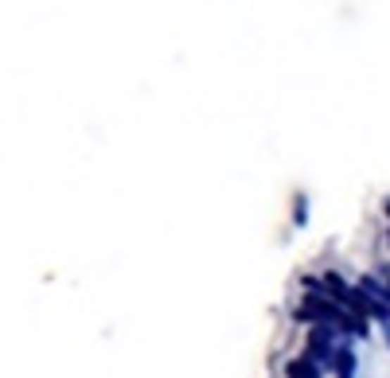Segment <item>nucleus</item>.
Wrapping results in <instances>:
<instances>
[{
  "label": "nucleus",
  "instance_id": "obj_3",
  "mask_svg": "<svg viewBox=\"0 0 390 378\" xmlns=\"http://www.w3.org/2000/svg\"><path fill=\"white\" fill-rule=\"evenodd\" d=\"M293 227H297V230L308 227V191L293 195Z\"/></svg>",
  "mask_w": 390,
  "mask_h": 378
},
{
  "label": "nucleus",
  "instance_id": "obj_5",
  "mask_svg": "<svg viewBox=\"0 0 390 378\" xmlns=\"http://www.w3.org/2000/svg\"><path fill=\"white\" fill-rule=\"evenodd\" d=\"M382 281H386V285H390V265H382Z\"/></svg>",
  "mask_w": 390,
  "mask_h": 378
},
{
  "label": "nucleus",
  "instance_id": "obj_4",
  "mask_svg": "<svg viewBox=\"0 0 390 378\" xmlns=\"http://www.w3.org/2000/svg\"><path fill=\"white\" fill-rule=\"evenodd\" d=\"M301 289H305V293H328V289H324V277H313V273L301 277Z\"/></svg>",
  "mask_w": 390,
  "mask_h": 378
},
{
  "label": "nucleus",
  "instance_id": "obj_6",
  "mask_svg": "<svg viewBox=\"0 0 390 378\" xmlns=\"http://www.w3.org/2000/svg\"><path fill=\"white\" fill-rule=\"evenodd\" d=\"M382 210H386V219H390V195H386V199H382Z\"/></svg>",
  "mask_w": 390,
  "mask_h": 378
},
{
  "label": "nucleus",
  "instance_id": "obj_7",
  "mask_svg": "<svg viewBox=\"0 0 390 378\" xmlns=\"http://www.w3.org/2000/svg\"><path fill=\"white\" fill-rule=\"evenodd\" d=\"M386 347H390V332H386Z\"/></svg>",
  "mask_w": 390,
  "mask_h": 378
},
{
  "label": "nucleus",
  "instance_id": "obj_1",
  "mask_svg": "<svg viewBox=\"0 0 390 378\" xmlns=\"http://www.w3.org/2000/svg\"><path fill=\"white\" fill-rule=\"evenodd\" d=\"M324 277V289H328V296L336 304H344V308H351V293H356V285H351L344 273H336V269H328V273H320Z\"/></svg>",
  "mask_w": 390,
  "mask_h": 378
},
{
  "label": "nucleus",
  "instance_id": "obj_2",
  "mask_svg": "<svg viewBox=\"0 0 390 378\" xmlns=\"http://www.w3.org/2000/svg\"><path fill=\"white\" fill-rule=\"evenodd\" d=\"M285 378H324V367H320V363H313L305 351H301L297 359L285 363Z\"/></svg>",
  "mask_w": 390,
  "mask_h": 378
}]
</instances>
